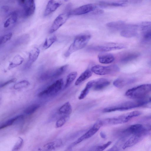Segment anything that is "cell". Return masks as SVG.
Returning <instances> with one entry per match:
<instances>
[{
    "label": "cell",
    "instance_id": "1f68e13d",
    "mask_svg": "<svg viewBox=\"0 0 151 151\" xmlns=\"http://www.w3.org/2000/svg\"><path fill=\"white\" fill-rule=\"evenodd\" d=\"M57 40V38L55 35L47 38L43 43V47L45 49L48 48L56 41Z\"/></svg>",
    "mask_w": 151,
    "mask_h": 151
},
{
    "label": "cell",
    "instance_id": "484cf974",
    "mask_svg": "<svg viewBox=\"0 0 151 151\" xmlns=\"http://www.w3.org/2000/svg\"><path fill=\"white\" fill-rule=\"evenodd\" d=\"M99 5L103 7L110 6H124L127 4L124 2H109L104 1H100Z\"/></svg>",
    "mask_w": 151,
    "mask_h": 151
},
{
    "label": "cell",
    "instance_id": "9c48e42d",
    "mask_svg": "<svg viewBox=\"0 0 151 151\" xmlns=\"http://www.w3.org/2000/svg\"><path fill=\"white\" fill-rule=\"evenodd\" d=\"M126 47V46L122 44L111 43L101 45L92 46L90 49L96 51L106 52L109 51L122 49Z\"/></svg>",
    "mask_w": 151,
    "mask_h": 151
},
{
    "label": "cell",
    "instance_id": "f1b7e54d",
    "mask_svg": "<svg viewBox=\"0 0 151 151\" xmlns=\"http://www.w3.org/2000/svg\"><path fill=\"white\" fill-rule=\"evenodd\" d=\"M23 116V115H19L7 120L1 125L0 129H3L12 125L18 119L22 118Z\"/></svg>",
    "mask_w": 151,
    "mask_h": 151
},
{
    "label": "cell",
    "instance_id": "3957f363",
    "mask_svg": "<svg viewBox=\"0 0 151 151\" xmlns=\"http://www.w3.org/2000/svg\"><path fill=\"white\" fill-rule=\"evenodd\" d=\"M91 38V35L88 34H82L76 36L65 53L64 56L68 57L74 52L84 47Z\"/></svg>",
    "mask_w": 151,
    "mask_h": 151
},
{
    "label": "cell",
    "instance_id": "d6a6232c",
    "mask_svg": "<svg viewBox=\"0 0 151 151\" xmlns=\"http://www.w3.org/2000/svg\"><path fill=\"white\" fill-rule=\"evenodd\" d=\"M39 104H35L32 105L25 109L24 111V113L27 115H30L34 113L40 107Z\"/></svg>",
    "mask_w": 151,
    "mask_h": 151
},
{
    "label": "cell",
    "instance_id": "277c9868",
    "mask_svg": "<svg viewBox=\"0 0 151 151\" xmlns=\"http://www.w3.org/2000/svg\"><path fill=\"white\" fill-rule=\"evenodd\" d=\"M63 85V79H59L40 92L38 96L40 97L53 96L61 90Z\"/></svg>",
    "mask_w": 151,
    "mask_h": 151
},
{
    "label": "cell",
    "instance_id": "ab89813d",
    "mask_svg": "<svg viewBox=\"0 0 151 151\" xmlns=\"http://www.w3.org/2000/svg\"><path fill=\"white\" fill-rule=\"evenodd\" d=\"M16 80V78H13L12 79H11L10 80H9L4 83H2L0 85V87L1 88L9 84L10 83H12L14 82H15Z\"/></svg>",
    "mask_w": 151,
    "mask_h": 151
},
{
    "label": "cell",
    "instance_id": "4dcf8cb0",
    "mask_svg": "<svg viewBox=\"0 0 151 151\" xmlns=\"http://www.w3.org/2000/svg\"><path fill=\"white\" fill-rule=\"evenodd\" d=\"M77 75L76 72H73L69 73L67 76L64 88H67L76 78Z\"/></svg>",
    "mask_w": 151,
    "mask_h": 151
},
{
    "label": "cell",
    "instance_id": "603a6c76",
    "mask_svg": "<svg viewBox=\"0 0 151 151\" xmlns=\"http://www.w3.org/2000/svg\"><path fill=\"white\" fill-rule=\"evenodd\" d=\"M24 58L19 55H15L9 64L8 69H11L21 65L24 61Z\"/></svg>",
    "mask_w": 151,
    "mask_h": 151
},
{
    "label": "cell",
    "instance_id": "4fadbf2b",
    "mask_svg": "<svg viewBox=\"0 0 151 151\" xmlns=\"http://www.w3.org/2000/svg\"><path fill=\"white\" fill-rule=\"evenodd\" d=\"M96 8V5L91 4L82 6L70 11V15H79L93 11Z\"/></svg>",
    "mask_w": 151,
    "mask_h": 151
},
{
    "label": "cell",
    "instance_id": "2e32d148",
    "mask_svg": "<svg viewBox=\"0 0 151 151\" xmlns=\"http://www.w3.org/2000/svg\"><path fill=\"white\" fill-rule=\"evenodd\" d=\"M23 15L25 17L32 16L35 10V0H26L24 3Z\"/></svg>",
    "mask_w": 151,
    "mask_h": 151
},
{
    "label": "cell",
    "instance_id": "4316f807",
    "mask_svg": "<svg viewBox=\"0 0 151 151\" xmlns=\"http://www.w3.org/2000/svg\"><path fill=\"white\" fill-rule=\"evenodd\" d=\"M139 56V54L137 53H131L126 54L123 56L120 60L122 63H126L137 58Z\"/></svg>",
    "mask_w": 151,
    "mask_h": 151
},
{
    "label": "cell",
    "instance_id": "74e56055",
    "mask_svg": "<svg viewBox=\"0 0 151 151\" xmlns=\"http://www.w3.org/2000/svg\"><path fill=\"white\" fill-rule=\"evenodd\" d=\"M111 141H109L103 145L97 146L96 148V150L102 151L109 147L111 143Z\"/></svg>",
    "mask_w": 151,
    "mask_h": 151
},
{
    "label": "cell",
    "instance_id": "52a82bcc",
    "mask_svg": "<svg viewBox=\"0 0 151 151\" xmlns=\"http://www.w3.org/2000/svg\"><path fill=\"white\" fill-rule=\"evenodd\" d=\"M119 69L116 65L103 66L99 65H94L91 68L92 72L99 75H105L119 71Z\"/></svg>",
    "mask_w": 151,
    "mask_h": 151
},
{
    "label": "cell",
    "instance_id": "7a4b0ae2",
    "mask_svg": "<svg viewBox=\"0 0 151 151\" xmlns=\"http://www.w3.org/2000/svg\"><path fill=\"white\" fill-rule=\"evenodd\" d=\"M151 93V84H144L128 90L125 95L135 99L145 98Z\"/></svg>",
    "mask_w": 151,
    "mask_h": 151
},
{
    "label": "cell",
    "instance_id": "8d00e7d4",
    "mask_svg": "<svg viewBox=\"0 0 151 151\" xmlns=\"http://www.w3.org/2000/svg\"><path fill=\"white\" fill-rule=\"evenodd\" d=\"M23 139L21 137H19L12 148V151H17L20 149L23 145Z\"/></svg>",
    "mask_w": 151,
    "mask_h": 151
},
{
    "label": "cell",
    "instance_id": "30bf717a",
    "mask_svg": "<svg viewBox=\"0 0 151 151\" xmlns=\"http://www.w3.org/2000/svg\"><path fill=\"white\" fill-rule=\"evenodd\" d=\"M102 125L100 120L98 121L88 131L79 137L69 147L76 145L82 141L92 137L99 131Z\"/></svg>",
    "mask_w": 151,
    "mask_h": 151
},
{
    "label": "cell",
    "instance_id": "60d3db41",
    "mask_svg": "<svg viewBox=\"0 0 151 151\" xmlns=\"http://www.w3.org/2000/svg\"><path fill=\"white\" fill-rule=\"evenodd\" d=\"M93 11V14H102L104 12V11L101 9H96Z\"/></svg>",
    "mask_w": 151,
    "mask_h": 151
},
{
    "label": "cell",
    "instance_id": "ee69618b",
    "mask_svg": "<svg viewBox=\"0 0 151 151\" xmlns=\"http://www.w3.org/2000/svg\"><path fill=\"white\" fill-rule=\"evenodd\" d=\"M26 0H19L22 3H24Z\"/></svg>",
    "mask_w": 151,
    "mask_h": 151
},
{
    "label": "cell",
    "instance_id": "f546056e",
    "mask_svg": "<svg viewBox=\"0 0 151 151\" xmlns=\"http://www.w3.org/2000/svg\"><path fill=\"white\" fill-rule=\"evenodd\" d=\"M136 34V32L133 29L127 27H124L120 33V35L123 37H130L134 36Z\"/></svg>",
    "mask_w": 151,
    "mask_h": 151
},
{
    "label": "cell",
    "instance_id": "8992f818",
    "mask_svg": "<svg viewBox=\"0 0 151 151\" xmlns=\"http://www.w3.org/2000/svg\"><path fill=\"white\" fill-rule=\"evenodd\" d=\"M68 66V65L66 64L57 68L46 71L41 75L39 79L41 81H44L57 78L66 71Z\"/></svg>",
    "mask_w": 151,
    "mask_h": 151
},
{
    "label": "cell",
    "instance_id": "f35d334b",
    "mask_svg": "<svg viewBox=\"0 0 151 151\" xmlns=\"http://www.w3.org/2000/svg\"><path fill=\"white\" fill-rule=\"evenodd\" d=\"M144 37L146 39H151V28L147 30L145 32Z\"/></svg>",
    "mask_w": 151,
    "mask_h": 151
},
{
    "label": "cell",
    "instance_id": "ba28073f",
    "mask_svg": "<svg viewBox=\"0 0 151 151\" xmlns=\"http://www.w3.org/2000/svg\"><path fill=\"white\" fill-rule=\"evenodd\" d=\"M145 127L141 132L130 136L124 142L122 147L123 149L132 147L147 135Z\"/></svg>",
    "mask_w": 151,
    "mask_h": 151
},
{
    "label": "cell",
    "instance_id": "b9f144b4",
    "mask_svg": "<svg viewBox=\"0 0 151 151\" xmlns=\"http://www.w3.org/2000/svg\"><path fill=\"white\" fill-rule=\"evenodd\" d=\"M148 135H151V125L146 127Z\"/></svg>",
    "mask_w": 151,
    "mask_h": 151
},
{
    "label": "cell",
    "instance_id": "7c38bea8",
    "mask_svg": "<svg viewBox=\"0 0 151 151\" xmlns=\"http://www.w3.org/2000/svg\"><path fill=\"white\" fill-rule=\"evenodd\" d=\"M69 0H50L48 2L44 13V16H48L55 12L62 5Z\"/></svg>",
    "mask_w": 151,
    "mask_h": 151
},
{
    "label": "cell",
    "instance_id": "5bb4252c",
    "mask_svg": "<svg viewBox=\"0 0 151 151\" xmlns=\"http://www.w3.org/2000/svg\"><path fill=\"white\" fill-rule=\"evenodd\" d=\"M144 128V126L141 124H135L131 125L122 131V137L126 138L139 132L142 131Z\"/></svg>",
    "mask_w": 151,
    "mask_h": 151
},
{
    "label": "cell",
    "instance_id": "e575fe53",
    "mask_svg": "<svg viewBox=\"0 0 151 151\" xmlns=\"http://www.w3.org/2000/svg\"><path fill=\"white\" fill-rule=\"evenodd\" d=\"M69 115H64L61 117L57 121L55 126L57 128H59L63 126L69 118Z\"/></svg>",
    "mask_w": 151,
    "mask_h": 151
},
{
    "label": "cell",
    "instance_id": "9a60e30c",
    "mask_svg": "<svg viewBox=\"0 0 151 151\" xmlns=\"http://www.w3.org/2000/svg\"><path fill=\"white\" fill-rule=\"evenodd\" d=\"M40 53V50L38 48H33L29 52L28 60L24 65L23 69L26 70L30 68L32 64L37 59Z\"/></svg>",
    "mask_w": 151,
    "mask_h": 151
},
{
    "label": "cell",
    "instance_id": "6da1fadb",
    "mask_svg": "<svg viewBox=\"0 0 151 151\" xmlns=\"http://www.w3.org/2000/svg\"><path fill=\"white\" fill-rule=\"evenodd\" d=\"M139 111H134L125 113L118 116L101 120L102 126L109 125H115L126 123L133 118L141 114Z\"/></svg>",
    "mask_w": 151,
    "mask_h": 151
},
{
    "label": "cell",
    "instance_id": "ac0fdd59",
    "mask_svg": "<svg viewBox=\"0 0 151 151\" xmlns=\"http://www.w3.org/2000/svg\"><path fill=\"white\" fill-rule=\"evenodd\" d=\"M135 81L134 78H119L114 81L113 84L117 88H122L127 85L133 83Z\"/></svg>",
    "mask_w": 151,
    "mask_h": 151
},
{
    "label": "cell",
    "instance_id": "d590c367",
    "mask_svg": "<svg viewBox=\"0 0 151 151\" xmlns=\"http://www.w3.org/2000/svg\"><path fill=\"white\" fill-rule=\"evenodd\" d=\"M12 36V34L10 32L1 37L0 39V44H3L6 42L10 40Z\"/></svg>",
    "mask_w": 151,
    "mask_h": 151
},
{
    "label": "cell",
    "instance_id": "7bdbcfd3",
    "mask_svg": "<svg viewBox=\"0 0 151 151\" xmlns=\"http://www.w3.org/2000/svg\"><path fill=\"white\" fill-rule=\"evenodd\" d=\"M100 135L101 137L102 138H105L106 137V135L103 132H101L100 133Z\"/></svg>",
    "mask_w": 151,
    "mask_h": 151
},
{
    "label": "cell",
    "instance_id": "e0dca14e",
    "mask_svg": "<svg viewBox=\"0 0 151 151\" xmlns=\"http://www.w3.org/2000/svg\"><path fill=\"white\" fill-rule=\"evenodd\" d=\"M110 84V82L108 80L101 78L94 80L93 88L95 90L99 91L106 87Z\"/></svg>",
    "mask_w": 151,
    "mask_h": 151
},
{
    "label": "cell",
    "instance_id": "ffe728a7",
    "mask_svg": "<svg viewBox=\"0 0 151 151\" xmlns=\"http://www.w3.org/2000/svg\"><path fill=\"white\" fill-rule=\"evenodd\" d=\"M62 144L61 139H57L45 144L43 146V148L45 150H53L61 146Z\"/></svg>",
    "mask_w": 151,
    "mask_h": 151
},
{
    "label": "cell",
    "instance_id": "8fae6325",
    "mask_svg": "<svg viewBox=\"0 0 151 151\" xmlns=\"http://www.w3.org/2000/svg\"><path fill=\"white\" fill-rule=\"evenodd\" d=\"M70 12L60 14L56 17L49 29V33L55 32L65 22L70 15Z\"/></svg>",
    "mask_w": 151,
    "mask_h": 151
},
{
    "label": "cell",
    "instance_id": "44dd1931",
    "mask_svg": "<svg viewBox=\"0 0 151 151\" xmlns=\"http://www.w3.org/2000/svg\"><path fill=\"white\" fill-rule=\"evenodd\" d=\"M17 20V14L16 12H14L9 15L4 24V27L7 28L15 24Z\"/></svg>",
    "mask_w": 151,
    "mask_h": 151
},
{
    "label": "cell",
    "instance_id": "83f0119b",
    "mask_svg": "<svg viewBox=\"0 0 151 151\" xmlns=\"http://www.w3.org/2000/svg\"><path fill=\"white\" fill-rule=\"evenodd\" d=\"M106 26L109 28L116 30L123 29L124 27V23L120 21L109 22L106 24Z\"/></svg>",
    "mask_w": 151,
    "mask_h": 151
},
{
    "label": "cell",
    "instance_id": "d6986e66",
    "mask_svg": "<svg viewBox=\"0 0 151 151\" xmlns=\"http://www.w3.org/2000/svg\"><path fill=\"white\" fill-rule=\"evenodd\" d=\"M98 58L99 62L102 64L111 63L114 61L115 58L111 54L104 53L99 55Z\"/></svg>",
    "mask_w": 151,
    "mask_h": 151
},
{
    "label": "cell",
    "instance_id": "d4e9b609",
    "mask_svg": "<svg viewBox=\"0 0 151 151\" xmlns=\"http://www.w3.org/2000/svg\"><path fill=\"white\" fill-rule=\"evenodd\" d=\"M58 111L61 114L65 115L70 114L72 111V108L69 102H67L63 104L59 108Z\"/></svg>",
    "mask_w": 151,
    "mask_h": 151
},
{
    "label": "cell",
    "instance_id": "5b68a950",
    "mask_svg": "<svg viewBox=\"0 0 151 151\" xmlns=\"http://www.w3.org/2000/svg\"><path fill=\"white\" fill-rule=\"evenodd\" d=\"M141 106L140 101L137 100L135 101H126L117 106L105 108L103 111L104 112H110L116 111H123Z\"/></svg>",
    "mask_w": 151,
    "mask_h": 151
},
{
    "label": "cell",
    "instance_id": "7402d4cb",
    "mask_svg": "<svg viewBox=\"0 0 151 151\" xmlns=\"http://www.w3.org/2000/svg\"><path fill=\"white\" fill-rule=\"evenodd\" d=\"M92 73L91 70H86L77 78L75 83V85L78 86L89 78L92 76Z\"/></svg>",
    "mask_w": 151,
    "mask_h": 151
},
{
    "label": "cell",
    "instance_id": "f6af8a7d",
    "mask_svg": "<svg viewBox=\"0 0 151 151\" xmlns=\"http://www.w3.org/2000/svg\"><path fill=\"white\" fill-rule=\"evenodd\" d=\"M149 98L150 100L151 101V96L150 97H149Z\"/></svg>",
    "mask_w": 151,
    "mask_h": 151
},
{
    "label": "cell",
    "instance_id": "836d02e7",
    "mask_svg": "<svg viewBox=\"0 0 151 151\" xmlns=\"http://www.w3.org/2000/svg\"><path fill=\"white\" fill-rule=\"evenodd\" d=\"M30 85L29 82L26 80L21 81L14 85L13 88L14 89L18 90L26 88Z\"/></svg>",
    "mask_w": 151,
    "mask_h": 151
},
{
    "label": "cell",
    "instance_id": "cb8c5ba5",
    "mask_svg": "<svg viewBox=\"0 0 151 151\" xmlns=\"http://www.w3.org/2000/svg\"><path fill=\"white\" fill-rule=\"evenodd\" d=\"M94 83V80L89 81L86 84L84 88L81 91L78 97L79 100L84 99L87 95L89 93L90 89L93 87Z\"/></svg>",
    "mask_w": 151,
    "mask_h": 151
}]
</instances>
